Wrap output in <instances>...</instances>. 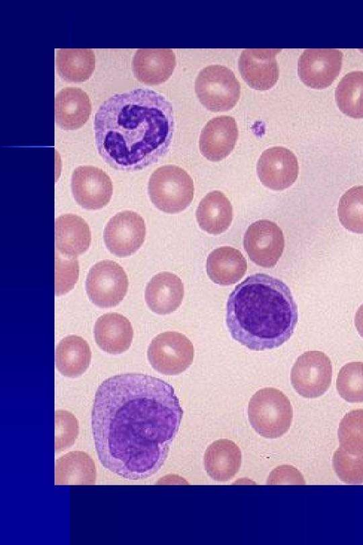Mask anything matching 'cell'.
Masks as SVG:
<instances>
[{
  "label": "cell",
  "instance_id": "obj_20",
  "mask_svg": "<svg viewBox=\"0 0 363 545\" xmlns=\"http://www.w3.org/2000/svg\"><path fill=\"white\" fill-rule=\"evenodd\" d=\"M90 243V229L82 217L66 214L56 219V252L65 257L77 258L89 248Z\"/></svg>",
  "mask_w": 363,
  "mask_h": 545
},
{
  "label": "cell",
  "instance_id": "obj_21",
  "mask_svg": "<svg viewBox=\"0 0 363 545\" xmlns=\"http://www.w3.org/2000/svg\"><path fill=\"white\" fill-rule=\"evenodd\" d=\"M94 334L96 343L101 349L109 353H121L130 348L133 331L126 317L110 313L98 318Z\"/></svg>",
  "mask_w": 363,
  "mask_h": 545
},
{
  "label": "cell",
  "instance_id": "obj_18",
  "mask_svg": "<svg viewBox=\"0 0 363 545\" xmlns=\"http://www.w3.org/2000/svg\"><path fill=\"white\" fill-rule=\"evenodd\" d=\"M184 297V286L176 275L162 272L147 283L145 299L149 308L158 314H168L177 310Z\"/></svg>",
  "mask_w": 363,
  "mask_h": 545
},
{
  "label": "cell",
  "instance_id": "obj_29",
  "mask_svg": "<svg viewBox=\"0 0 363 545\" xmlns=\"http://www.w3.org/2000/svg\"><path fill=\"white\" fill-rule=\"evenodd\" d=\"M340 447L352 453H363V409L347 412L338 428Z\"/></svg>",
  "mask_w": 363,
  "mask_h": 545
},
{
  "label": "cell",
  "instance_id": "obj_27",
  "mask_svg": "<svg viewBox=\"0 0 363 545\" xmlns=\"http://www.w3.org/2000/svg\"><path fill=\"white\" fill-rule=\"evenodd\" d=\"M335 99L340 110L345 115L363 118V72L352 71L339 82Z\"/></svg>",
  "mask_w": 363,
  "mask_h": 545
},
{
  "label": "cell",
  "instance_id": "obj_22",
  "mask_svg": "<svg viewBox=\"0 0 363 545\" xmlns=\"http://www.w3.org/2000/svg\"><path fill=\"white\" fill-rule=\"evenodd\" d=\"M242 461L241 451L229 439H219L206 450L203 463L207 474L216 481H228L238 472Z\"/></svg>",
  "mask_w": 363,
  "mask_h": 545
},
{
  "label": "cell",
  "instance_id": "obj_12",
  "mask_svg": "<svg viewBox=\"0 0 363 545\" xmlns=\"http://www.w3.org/2000/svg\"><path fill=\"white\" fill-rule=\"evenodd\" d=\"M71 187L77 203L87 210L104 208L113 194L109 176L101 169L91 165L79 166L74 170Z\"/></svg>",
  "mask_w": 363,
  "mask_h": 545
},
{
  "label": "cell",
  "instance_id": "obj_24",
  "mask_svg": "<svg viewBox=\"0 0 363 545\" xmlns=\"http://www.w3.org/2000/svg\"><path fill=\"white\" fill-rule=\"evenodd\" d=\"M199 226L210 234H220L226 231L233 219L232 205L220 191L208 192L200 202L196 209Z\"/></svg>",
  "mask_w": 363,
  "mask_h": 545
},
{
  "label": "cell",
  "instance_id": "obj_23",
  "mask_svg": "<svg viewBox=\"0 0 363 545\" xmlns=\"http://www.w3.org/2000/svg\"><path fill=\"white\" fill-rule=\"evenodd\" d=\"M247 262L242 254L230 246L213 250L206 260L209 278L220 285H230L238 282L245 274Z\"/></svg>",
  "mask_w": 363,
  "mask_h": 545
},
{
  "label": "cell",
  "instance_id": "obj_11",
  "mask_svg": "<svg viewBox=\"0 0 363 545\" xmlns=\"http://www.w3.org/2000/svg\"><path fill=\"white\" fill-rule=\"evenodd\" d=\"M243 244L252 261L269 268L274 267L281 256L284 238L282 231L274 222L259 220L245 231Z\"/></svg>",
  "mask_w": 363,
  "mask_h": 545
},
{
  "label": "cell",
  "instance_id": "obj_28",
  "mask_svg": "<svg viewBox=\"0 0 363 545\" xmlns=\"http://www.w3.org/2000/svg\"><path fill=\"white\" fill-rule=\"evenodd\" d=\"M337 214L342 225L355 233H363V186H354L341 197Z\"/></svg>",
  "mask_w": 363,
  "mask_h": 545
},
{
  "label": "cell",
  "instance_id": "obj_5",
  "mask_svg": "<svg viewBox=\"0 0 363 545\" xmlns=\"http://www.w3.org/2000/svg\"><path fill=\"white\" fill-rule=\"evenodd\" d=\"M194 192V182L189 175L173 165L157 168L148 182L151 202L166 213H178L187 208L193 200Z\"/></svg>",
  "mask_w": 363,
  "mask_h": 545
},
{
  "label": "cell",
  "instance_id": "obj_15",
  "mask_svg": "<svg viewBox=\"0 0 363 545\" xmlns=\"http://www.w3.org/2000/svg\"><path fill=\"white\" fill-rule=\"evenodd\" d=\"M281 49H245L238 60L240 75L252 89L264 91L272 88L279 79L276 56Z\"/></svg>",
  "mask_w": 363,
  "mask_h": 545
},
{
  "label": "cell",
  "instance_id": "obj_14",
  "mask_svg": "<svg viewBox=\"0 0 363 545\" xmlns=\"http://www.w3.org/2000/svg\"><path fill=\"white\" fill-rule=\"evenodd\" d=\"M257 172L262 185L274 190L289 187L296 180L298 163L290 150L276 146L265 150L260 155Z\"/></svg>",
  "mask_w": 363,
  "mask_h": 545
},
{
  "label": "cell",
  "instance_id": "obj_31",
  "mask_svg": "<svg viewBox=\"0 0 363 545\" xmlns=\"http://www.w3.org/2000/svg\"><path fill=\"white\" fill-rule=\"evenodd\" d=\"M333 466L341 481L347 484L363 483V453H349L340 446L333 454Z\"/></svg>",
  "mask_w": 363,
  "mask_h": 545
},
{
  "label": "cell",
  "instance_id": "obj_8",
  "mask_svg": "<svg viewBox=\"0 0 363 545\" xmlns=\"http://www.w3.org/2000/svg\"><path fill=\"white\" fill-rule=\"evenodd\" d=\"M90 300L101 308L118 304L125 296L128 280L123 268L112 260H102L94 264L85 282Z\"/></svg>",
  "mask_w": 363,
  "mask_h": 545
},
{
  "label": "cell",
  "instance_id": "obj_6",
  "mask_svg": "<svg viewBox=\"0 0 363 545\" xmlns=\"http://www.w3.org/2000/svg\"><path fill=\"white\" fill-rule=\"evenodd\" d=\"M195 89L201 103L216 112L233 109L240 95V85L233 72L218 65L201 70L196 79Z\"/></svg>",
  "mask_w": 363,
  "mask_h": 545
},
{
  "label": "cell",
  "instance_id": "obj_4",
  "mask_svg": "<svg viewBox=\"0 0 363 545\" xmlns=\"http://www.w3.org/2000/svg\"><path fill=\"white\" fill-rule=\"evenodd\" d=\"M248 418L262 436L276 439L290 428L293 409L289 398L279 390L266 387L256 392L248 404Z\"/></svg>",
  "mask_w": 363,
  "mask_h": 545
},
{
  "label": "cell",
  "instance_id": "obj_32",
  "mask_svg": "<svg viewBox=\"0 0 363 545\" xmlns=\"http://www.w3.org/2000/svg\"><path fill=\"white\" fill-rule=\"evenodd\" d=\"M79 277L77 258L65 257L55 253V294L60 296L70 291Z\"/></svg>",
  "mask_w": 363,
  "mask_h": 545
},
{
  "label": "cell",
  "instance_id": "obj_33",
  "mask_svg": "<svg viewBox=\"0 0 363 545\" xmlns=\"http://www.w3.org/2000/svg\"><path fill=\"white\" fill-rule=\"evenodd\" d=\"M354 324L359 336L363 338V304L355 314Z\"/></svg>",
  "mask_w": 363,
  "mask_h": 545
},
{
  "label": "cell",
  "instance_id": "obj_9",
  "mask_svg": "<svg viewBox=\"0 0 363 545\" xmlns=\"http://www.w3.org/2000/svg\"><path fill=\"white\" fill-rule=\"evenodd\" d=\"M332 380V363L323 352L310 351L301 354L291 371V382L294 390L306 398L323 395Z\"/></svg>",
  "mask_w": 363,
  "mask_h": 545
},
{
  "label": "cell",
  "instance_id": "obj_10",
  "mask_svg": "<svg viewBox=\"0 0 363 545\" xmlns=\"http://www.w3.org/2000/svg\"><path fill=\"white\" fill-rule=\"evenodd\" d=\"M146 235L143 218L133 211L117 213L108 221L104 241L108 250L118 257L135 253L143 245Z\"/></svg>",
  "mask_w": 363,
  "mask_h": 545
},
{
  "label": "cell",
  "instance_id": "obj_7",
  "mask_svg": "<svg viewBox=\"0 0 363 545\" xmlns=\"http://www.w3.org/2000/svg\"><path fill=\"white\" fill-rule=\"evenodd\" d=\"M194 349L191 341L177 331H166L155 336L147 349L152 367L164 375H178L192 363Z\"/></svg>",
  "mask_w": 363,
  "mask_h": 545
},
{
  "label": "cell",
  "instance_id": "obj_1",
  "mask_svg": "<svg viewBox=\"0 0 363 545\" xmlns=\"http://www.w3.org/2000/svg\"><path fill=\"white\" fill-rule=\"evenodd\" d=\"M183 415L167 382L145 374L112 376L99 386L91 417L98 458L125 479L147 478L167 458Z\"/></svg>",
  "mask_w": 363,
  "mask_h": 545
},
{
  "label": "cell",
  "instance_id": "obj_16",
  "mask_svg": "<svg viewBox=\"0 0 363 545\" xmlns=\"http://www.w3.org/2000/svg\"><path fill=\"white\" fill-rule=\"evenodd\" d=\"M238 129L233 117L220 116L211 119L203 128L199 148L201 154L211 161L226 158L233 150Z\"/></svg>",
  "mask_w": 363,
  "mask_h": 545
},
{
  "label": "cell",
  "instance_id": "obj_3",
  "mask_svg": "<svg viewBox=\"0 0 363 545\" xmlns=\"http://www.w3.org/2000/svg\"><path fill=\"white\" fill-rule=\"evenodd\" d=\"M297 322V305L290 289L271 275H250L228 297V331L234 340L250 350L281 346L290 338Z\"/></svg>",
  "mask_w": 363,
  "mask_h": 545
},
{
  "label": "cell",
  "instance_id": "obj_13",
  "mask_svg": "<svg viewBox=\"0 0 363 545\" xmlns=\"http://www.w3.org/2000/svg\"><path fill=\"white\" fill-rule=\"evenodd\" d=\"M342 61V53L339 50L306 49L298 59V77L309 87L326 88L339 75Z\"/></svg>",
  "mask_w": 363,
  "mask_h": 545
},
{
  "label": "cell",
  "instance_id": "obj_25",
  "mask_svg": "<svg viewBox=\"0 0 363 545\" xmlns=\"http://www.w3.org/2000/svg\"><path fill=\"white\" fill-rule=\"evenodd\" d=\"M91 358L89 346L80 336H66L57 346L56 367L65 376L73 378L83 374L89 366Z\"/></svg>",
  "mask_w": 363,
  "mask_h": 545
},
{
  "label": "cell",
  "instance_id": "obj_30",
  "mask_svg": "<svg viewBox=\"0 0 363 545\" xmlns=\"http://www.w3.org/2000/svg\"><path fill=\"white\" fill-rule=\"evenodd\" d=\"M336 388L345 400L363 402V362H350L343 365L337 375Z\"/></svg>",
  "mask_w": 363,
  "mask_h": 545
},
{
  "label": "cell",
  "instance_id": "obj_19",
  "mask_svg": "<svg viewBox=\"0 0 363 545\" xmlns=\"http://www.w3.org/2000/svg\"><path fill=\"white\" fill-rule=\"evenodd\" d=\"M91 111L89 97L80 88H64L55 97V122L63 130L72 131L82 127Z\"/></svg>",
  "mask_w": 363,
  "mask_h": 545
},
{
  "label": "cell",
  "instance_id": "obj_2",
  "mask_svg": "<svg viewBox=\"0 0 363 545\" xmlns=\"http://www.w3.org/2000/svg\"><path fill=\"white\" fill-rule=\"evenodd\" d=\"M174 127L173 107L161 94L145 88L115 94L95 114L99 154L111 167L145 168L168 150Z\"/></svg>",
  "mask_w": 363,
  "mask_h": 545
},
{
  "label": "cell",
  "instance_id": "obj_17",
  "mask_svg": "<svg viewBox=\"0 0 363 545\" xmlns=\"http://www.w3.org/2000/svg\"><path fill=\"white\" fill-rule=\"evenodd\" d=\"M176 66V57L171 49H138L132 60L135 78L146 84L156 85L167 81Z\"/></svg>",
  "mask_w": 363,
  "mask_h": 545
},
{
  "label": "cell",
  "instance_id": "obj_26",
  "mask_svg": "<svg viewBox=\"0 0 363 545\" xmlns=\"http://www.w3.org/2000/svg\"><path fill=\"white\" fill-rule=\"evenodd\" d=\"M95 55L88 48H62L57 53L59 75L65 80L82 82L89 79L95 69Z\"/></svg>",
  "mask_w": 363,
  "mask_h": 545
}]
</instances>
